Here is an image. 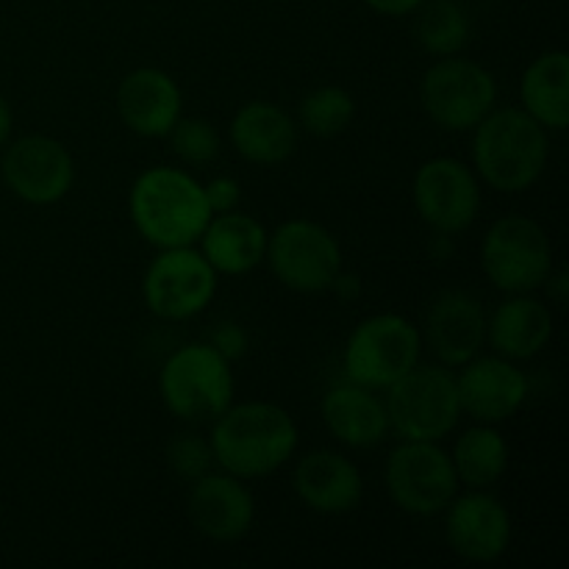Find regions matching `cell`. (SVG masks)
<instances>
[{
    "label": "cell",
    "mask_w": 569,
    "mask_h": 569,
    "mask_svg": "<svg viewBox=\"0 0 569 569\" xmlns=\"http://www.w3.org/2000/svg\"><path fill=\"white\" fill-rule=\"evenodd\" d=\"M214 461L242 481L281 470L298 450V426L287 409L267 400L231 403L211 431Z\"/></svg>",
    "instance_id": "1"
},
{
    "label": "cell",
    "mask_w": 569,
    "mask_h": 569,
    "mask_svg": "<svg viewBox=\"0 0 569 569\" xmlns=\"http://www.w3.org/2000/svg\"><path fill=\"white\" fill-rule=\"evenodd\" d=\"M128 211L139 237L159 250L194 244L211 220L203 183L187 170L164 164L139 172Z\"/></svg>",
    "instance_id": "2"
},
{
    "label": "cell",
    "mask_w": 569,
    "mask_h": 569,
    "mask_svg": "<svg viewBox=\"0 0 569 569\" xmlns=\"http://www.w3.org/2000/svg\"><path fill=\"white\" fill-rule=\"evenodd\" d=\"M548 131L522 109H492L472 128V170L487 187L517 194L548 167Z\"/></svg>",
    "instance_id": "3"
},
{
    "label": "cell",
    "mask_w": 569,
    "mask_h": 569,
    "mask_svg": "<svg viewBox=\"0 0 569 569\" xmlns=\"http://www.w3.org/2000/svg\"><path fill=\"white\" fill-rule=\"evenodd\" d=\"M231 361L209 342L181 345L159 372L164 409L183 422H214L233 403Z\"/></svg>",
    "instance_id": "4"
},
{
    "label": "cell",
    "mask_w": 569,
    "mask_h": 569,
    "mask_svg": "<svg viewBox=\"0 0 569 569\" xmlns=\"http://www.w3.org/2000/svg\"><path fill=\"white\" fill-rule=\"evenodd\" d=\"M389 431L409 442H442L459 428L456 376L445 365H417L387 389Z\"/></svg>",
    "instance_id": "5"
},
{
    "label": "cell",
    "mask_w": 569,
    "mask_h": 569,
    "mask_svg": "<svg viewBox=\"0 0 569 569\" xmlns=\"http://www.w3.org/2000/svg\"><path fill=\"white\" fill-rule=\"evenodd\" d=\"M481 267L489 283L500 292H533L545 287L553 272V244L537 220L526 214H506L483 233Z\"/></svg>",
    "instance_id": "6"
},
{
    "label": "cell",
    "mask_w": 569,
    "mask_h": 569,
    "mask_svg": "<svg viewBox=\"0 0 569 569\" xmlns=\"http://www.w3.org/2000/svg\"><path fill=\"white\" fill-rule=\"evenodd\" d=\"M422 356L420 328L403 315L361 320L345 345V376L367 389H389L415 370Z\"/></svg>",
    "instance_id": "7"
},
{
    "label": "cell",
    "mask_w": 569,
    "mask_h": 569,
    "mask_svg": "<svg viewBox=\"0 0 569 569\" xmlns=\"http://www.w3.org/2000/svg\"><path fill=\"white\" fill-rule=\"evenodd\" d=\"M420 103L442 131H472L498 103V81L478 61L445 56L422 76Z\"/></svg>",
    "instance_id": "8"
},
{
    "label": "cell",
    "mask_w": 569,
    "mask_h": 569,
    "mask_svg": "<svg viewBox=\"0 0 569 569\" xmlns=\"http://www.w3.org/2000/svg\"><path fill=\"white\" fill-rule=\"evenodd\" d=\"M267 267L281 287L300 295L328 292L342 272V248L315 220H287L267 233Z\"/></svg>",
    "instance_id": "9"
},
{
    "label": "cell",
    "mask_w": 569,
    "mask_h": 569,
    "mask_svg": "<svg viewBox=\"0 0 569 569\" xmlns=\"http://www.w3.org/2000/svg\"><path fill=\"white\" fill-rule=\"evenodd\" d=\"M383 483L400 511L411 517H437L459 495V476L450 453L439 442H409L400 439L389 453Z\"/></svg>",
    "instance_id": "10"
},
{
    "label": "cell",
    "mask_w": 569,
    "mask_h": 569,
    "mask_svg": "<svg viewBox=\"0 0 569 569\" xmlns=\"http://www.w3.org/2000/svg\"><path fill=\"white\" fill-rule=\"evenodd\" d=\"M217 295V272L194 244L159 250L144 270V306L159 320L181 322L203 315Z\"/></svg>",
    "instance_id": "11"
},
{
    "label": "cell",
    "mask_w": 569,
    "mask_h": 569,
    "mask_svg": "<svg viewBox=\"0 0 569 569\" xmlns=\"http://www.w3.org/2000/svg\"><path fill=\"white\" fill-rule=\"evenodd\" d=\"M415 209L433 233L467 231L481 211V183L465 161L437 156L428 159L415 176Z\"/></svg>",
    "instance_id": "12"
},
{
    "label": "cell",
    "mask_w": 569,
    "mask_h": 569,
    "mask_svg": "<svg viewBox=\"0 0 569 569\" xmlns=\"http://www.w3.org/2000/svg\"><path fill=\"white\" fill-rule=\"evenodd\" d=\"M0 172L6 187L22 203L53 206L72 189L76 161L59 139L28 133L6 144Z\"/></svg>",
    "instance_id": "13"
},
{
    "label": "cell",
    "mask_w": 569,
    "mask_h": 569,
    "mask_svg": "<svg viewBox=\"0 0 569 569\" xmlns=\"http://www.w3.org/2000/svg\"><path fill=\"white\" fill-rule=\"evenodd\" d=\"M511 515L489 489L456 495L445 509V539L459 559L492 565L511 545Z\"/></svg>",
    "instance_id": "14"
},
{
    "label": "cell",
    "mask_w": 569,
    "mask_h": 569,
    "mask_svg": "<svg viewBox=\"0 0 569 569\" xmlns=\"http://www.w3.org/2000/svg\"><path fill=\"white\" fill-rule=\"evenodd\" d=\"M420 337L439 365L459 370L461 365L476 359L487 342V311L476 295L465 289H445L428 306Z\"/></svg>",
    "instance_id": "15"
},
{
    "label": "cell",
    "mask_w": 569,
    "mask_h": 569,
    "mask_svg": "<svg viewBox=\"0 0 569 569\" xmlns=\"http://www.w3.org/2000/svg\"><path fill=\"white\" fill-rule=\"evenodd\" d=\"M189 487L187 515L200 537L220 545L248 537L256 522V500L242 478L211 470Z\"/></svg>",
    "instance_id": "16"
},
{
    "label": "cell",
    "mask_w": 569,
    "mask_h": 569,
    "mask_svg": "<svg viewBox=\"0 0 569 569\" xmlns=\"http://www.w3.org/2000/svg\"><path fill=\"white\" fill-rule=\"evenodd\" d=\"M456 389H459L461 415L472 420L498 426L511 420L528 398L526 372L503 356H476L459 367Z\"/></svg>",
    "instance_id": "17"
},
{
    "label": "cell",
    "mask_w": 569,
    "mask_h": 569,
    "mask_svg": "<svg viewBox=\"0 0 569 569\" xmlns=\"http://www.w3.org/2000/svg\"><path fill=\"white\" fill-rule=\"evenodd\" d=\"M122 126L144 139H161L172 131L183 109L181 89L159 67H137L120 81L114 94Z\"/></svg>",
    "instance_id": "18"
},
{
    "label": "cell",
    "mask_w": 569,
    "mask_h": 569,
    "mask_svg": "<svg viewBox=\"0 0 569 569\" xmlns=\"http://www.w3.org/2000/svg\"><path fill=\"white\" fill-rule=\"evenodd\" d=\"M292 489L306 509L317 515H348L365 498L359 467L333 450H311L292 472Z\"/></svg>",
    "instance_id": "19"
},
{
    "label": "cell",
    "mask_w": 569,
    "mask_h": 569,
    "mask_svg": "<svg viewBox=\"0 0 569 569\" xmlns=\"http://www.w3.org/2000/svg\"><path fill=\"white\" fill-rule=\"evenodd\" d=\"M228 137L244 161L276 167L298 150V122L270 100H250L233 114Z\"/></svg>",
    "instance_id": "20"
},
{
    "label": "cell",
    "mask_w": 569,
    "mask_h": 569,
    "mask_svg": "<svg viewBox=\"0 0 569 569\" xmlns=\"http://www.w3.org/2000/svg\"><path fill=\"white\" fill-rule=\"evenodd\" d=\"M320 411L331 437L348 448H376L389 437L387 403L378 398L376 389L359 387L353 381L339 383L328 389Z\"/></svg>",
    "instance_id": "21"
},
{
    "label": "cell",
    "mask_w": 569,
    "mask_h": 569,
    "mask_svg": "<svg viewBox=\"0 0 569 569\" xmlns=\"http://www.w3.org/2000/svg\"><path fill=\"white\" fill-rule=\"evenodd\" d=\"M487 339L503 359H533L553 339V311L531 292L511 295L487 317Z\"/></svg>",
    "instance_id": "22"
},
{
    "label": "cell",
    "mask_w": 569,
    "mask_h": 569,
    "mask_svg": "<svg viewBox=\"0 0 569 569\" xmlns=\"http://www.w3.org/2000/svg\"><path fill=\"white\" fill-rule=\"evenodd\" d=\"M200 253L214 267L217 276H248L264 261L267 228L256 217L233 209L211 214L200 233Z\"/></svg>",
    "instance_id": "23"
},
{
    "label": "cell",
    "mask_w": 569,
    "mask_h": 569,
    "mask_svg": "<svg viewBox=\"0 0 569 569\" xmlns=\"http://www.w3.org/2000/svg\"><path fill=\"white\" fill-rule=\"evenodd\" d=\"M522 111L531 114L545 131H567L569 126V56L548 50L537 56L522 72Z\"/></svg>",
    "instance_id": "24"
},
{
    "label": "cell",
    "mask_w": 569,
    "mask_h": 569,
    "mask_svg": "<svg viewBox=\"0 0 569 569\" xmlns=\"http://www.w3.org/2000/svg\"><path fill=\"white\" fill-rule=\"evenodd\" d=\"M509 459L511 450L506 437L487 422L467 428L450 453L459 483L470 489H492L509 470Z\"/></svg>",
    "instance_id": "25"
},
{
    "label": "cell",
    "mask_w": 569,
    "mask_h": 569,
    "mask_svg": "<svg viewBox=\"0 0 569 569\" xmlns=\"http://www.w3.org/2000/svg\"><path fill=\"white\" fill-rule=\"evenodd\" d=\"M415 14V39L433 59L459 56L470 42V17L456 0H422Z\"/></svg>",
    "instance_id": "26"
},
{
    "label": "cell",
    "mask_w": 569,
    "mask_h": 569,
    "mask_svg": "<svg viewBox=\"0 0 569 569\" xmlns=\"http://www.w3.org/2000/svg\"><path fill=\"white\" fill-rule=\"evenodd\" d=\"M298 117L303 131L311 133V137H339V133L348 131L350 122H353L356 100L348 89L326 83V87L311 89V92L300 100Z\"/></svg>",
    "instance_id": "27"
},
{
    "label": "cell",
    "mask_w": 569,
    "mask_h": 569,
    "mask_svg": "<svg viewBox=\"0 0 569 569\" xmlns=\"http://www.w3.org/2000/svg\"><path fill=\"white\" fill-rule=\"evenodd\" d=\"M167 137H170L172 153L189 167H206L220 156V133L203 117H178Z\"/></svg>",
    "instance_id": "28"
},
{
    "label": "cell",
    "mask_w": 569,
    "mask_h": 569,
    "mask_svg": "<svg viewBox=\"0 0 569 569\" xmlns=\"http://www.w3.org/2000/svg\"><path fill=\"white\" fill-rule=\"evenodd\" d=\"M214 450H211L209 439L198 437V433H178L167 445V467L176 472L181 481L194 483L198 478L209 476L214 470Z\"/></svg>",
    "instance_id": "29"
},
{
    "label": "cell",
    "mask_w": 569,
    "mask_h": 569,
    "mask_svg": "<svg viewBox=\"0 0 569 569\" xmlns=\"http://www.w3.org/2000/svg\"><path fill=\"white\" fill-rule=\"evenodd\" d=\"M203 194L211 214H226V211L239 209V203H242V187L231 176L211 178L209 183H203Z\"/></svg>",
    "instance_id": "30"
},
{
    "label": "cell",
    "mask_w": 569,
    "mask_h": 569,
    "mask_svg": "<svg viewBox=\"0 0 569 569\" xmlns=\"http://www.w3.org/2000/svg\"><path fill=\"white\" fill-rule=\"evenodd\" d=\"M209 345L217 350V353L226 356L228 361H237L248 353L250 339H248V331H244L239 322H220V326L214 328V333H211Z\"/></svg>",
    "instance_id": "31"
},
{
    "label": "cell",
    "mask_w": 569,
    "mask_h": 569,
    "mask_svg": "<svg viewBox=\"0 0 569 569\" xmlns=\"http://www.w3.org/2000/svg\"><path fill=\"white\" fill-rule=\"evenodd\" d=\"M365 3L370 6L376 14L406 17V14H415V9L422 3V0H365Z\"/></svg>",
    "instance_id": "32"
},
{
    "label": "cell",
    "mask_w": 569,
    "mask_h": 569,
    "mask_svg": "<svg viewBox=\"0 0 569 569\" xmlns=\"http://www.w3.org/2000/svg\"><path fill=\"white\" fill-rule=\"evenodd\" d=\"M331 289L337 295H342V298L353 300L356 295L361 292V281H359V276H353V272H339V276L333 278Z\"/></svg>",
    "instance_id": "33"
},
{
    "label": "cell",
    "mask_w": 569,
    "mask_h": 569,
    "mask_svg": "<svg viewBox=\"0 0 569 569\" xmlns=\"http://www.w3.org/2000/svg\"><path fill=\"white\" fill-rule=\"evenodd\" d=\"M11 128H14V114H11L9 100H6L3 94H0V150H3L6 144H9Z\"/></svg>",
    "instance_id": "34"
}]
</instances>
